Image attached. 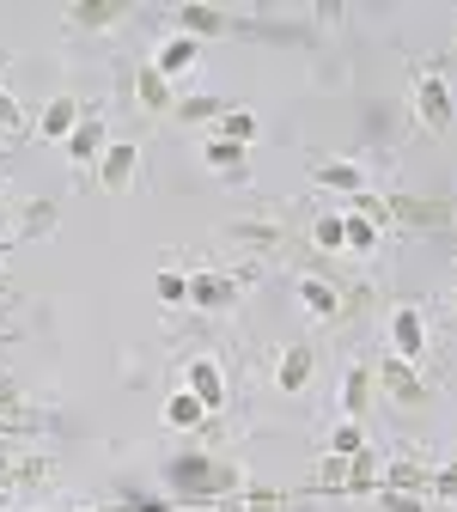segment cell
<instances>
[{"instance_id":"cell-5","label":"cell","mask_w":457,"mask_h":512,"mask_svg":"<svg viewBox=\"0 0 457 512\" xmlns=\"http://www.w3.org/2000/svg\"><path fill=\"white\" fill-rule=\"evenodd\" d=\"M135 171H141V147H135V141H110L104 159H98V189L122 196V189L135 183Z\"/></svg>"},{"instance_id":"cell-2","label":"cell","mask_w":457,"mask_h":512,"mask_svg":"<svg viewBox=\"0 0 457 512\" xmlns=\"http://www.w3.org/2000/svg\"><path fill=\"white\" fill-rule=\"evenodd\" d=\"M183 391L202 403L208 415L226 409V372H220V360H214V354H195V360L183 366Z\"/></svg>"},{"instance_id":"cell-8","label":"cell","mask_w":457,"mask_h":512,"mask_svg":"<svg viewBox=\"0 0 457 512\" xmlns=\"http://www.w3.org/2000/svg\"><path fill=\"white\" fill-rule=\"evenodd\" d=\"M80 116H86V104H80L74 92H55L49 110H43V122H37V135H43V141H68L74 128H80Z\"/></svg>"},{"instance_id":"cell-14","label":"cell","mask_w":457,"mask_h":512,"mask_svg":"<svg viewBox=\"0 0 457 512\" xmlns=\"http://www.w3.org/2000/svg\"><path fill=\"white\" fill-rule=\"evenodd\" d=\"M311 366H317V354H311V348H287V354L275 360V384L293 397V391H305V384H311Z\"/></svg>"},{"instance_id":"cell-13","label":"cell","mask_w":457,"mask_h":512,"mask_svg":"<svg viewBox=\"0 0 457 512\" xmlns=\"http://www.w3.org/2000/svg\"><path fill=\"white\" fill-rule=\"evenodd\" d=\"M195 61H202V43H195V37H165V49H159V61H153V68L165 74V80H177V74H195Z\"/></svg>"},{"instance_id":"cell-17","label":"cell","mask_w":457,"mask_h":512,"mask_svg":"<svg viewBox=\"0 0 457 512\" xmlns=\"http://www.w3.org/2000/svg\"><path fill=\"white\" fill-rule=\"evenodd\" d=\"M202 421H208V409L195 403L189 391H177V397L165 403V427H177V433H195V427H202Z\"/></svg>"},{"instance_id":"cell-25","label":"cell","mask_w":457,"mask_h":512,"mask_svg":"<svg viewBox=\"0 0 457 512\" xmlns=\"http://www.w3.org/2000/svg\"><path fill=\"white\" fill-rule=\"evenodd\" d=\"M317 488H348V458H336V452L323 458L317 464Z\"/></svg>"},{"instance_id":"cell-28","label":"cell","mask_w":457,"mask_h":512,"mask_svg":"<svg viewBox=\"0 0 457 512\" xmlns=\"http://www.w3.org/2000/svg\"><path fill=\"white\" fill-rule=\"evenodd\" d=\"M232 238H238V244H244V238H250V244H275V226H250V220H238Z\"/></svg>"},{"instance_id":"cell-22","label":"cell","mask_w":457,"mask_h":512,"mask_svg":"<svg viewBox=\"0 0 457 512\" xmlns=\"http://www.w3.org/2000/svg\"><path fill=\"white\" fill-rule=\"evenodd\" d=\"M153 299H159V305H189V275L159 269V275H153Z\"/></svg>"},{"instance_id":"cell-19","label":"cell","mask_w":457,"mask_h":512,"mask_svg":"<svg viewBox=\"0 0 457 512\" xmlns=\"http://www.w3.org/2000/svg\"><path fill=\"white\" fill-rule=\"evenodd\" d=\"M311 244L317 250H348V214H317L311 220Z\"/></svg>"},{"instance_id":"cell-15","label":"cell","mask_w":457,"mask_h":512,"mask_svg":"<svg viewBox=\"0 0 457 512\" xmlns=\"http://www.w3.org/2000/svg\"><path fill=\"white\" fill-rule=\"evenodd\" d=\"M177 25H183V37L202 43V37H220V31H226V13H220V7H183Z\"/></svg>"},{"instance_id":"cell-32","label":"cell","mask_w":457,"mask_h":512,"mask_svg":"<svg viewBox=\"0 0 457 512\" xmlns=\"http://www.w3.org/2000/svg\"><path fill=\"white\" fill-rule=\"evenodd\" d=\"M214 512H244V500H220V506H214Z\"/></svg>"},{"instance_id":"cell-20","label":"cell","mask_w":457,"mask_h":512,"mask_svg":"<svg viewBox=\"0 0 457 512\" xmlns=\"http://www.w3.org/2000/svg\"><path fill=\"white\" fill-rule=\"evenodd\" d=\"M202 159H208V171H220V177H250V171H244V147H232V141H208Z\"/></svg>"},{"instance_id":"cell-4","label":"cell","mask_w":457,"mask_h":512,"mask_svg":"<svg viewBox=\"0 0 457 512\" xmlns=\"http://www.w3.org/2000/svg\"><path fill=\"white\" fill-rule=\"evenodd\" d=\"M390 354L409 360V366L427 354V317H421L415 305H397V311H390Z\"/></svg>"},{"instance_id":"cell-26","label":"cell","mask_w":457,"mask_h":512,"mask_svg":"<svg viewBox=\"0 0 457 512\" xmlns=\"http://www.w3.org/2000/svg\"><path fill=\"white\" fill-rule=\"evenodd\" d=\"M74 19H80V25H92V31H104V25H116V7H104V0L92 7V0H86V7H74Z\"/></svg>"},{"instance_id":"cell-18","label":"cell","mask_w":457,"mask_h":512,"mask_svg":"<svg viewBox=\"0 0 457 512\" xmlns=\"http://www.w3.org/2000/svg\"><path fill=\"white\" fill-rule=\"evenodd\" d=\"M256 135H263V122H256L250 110H226V116H220V135H214V141H232V147H250Z\"/></svg>"},{"instance_id":"cell-6","label":"cell","mask_w":457,"mask_h":512,"mask_svg":"<svg viewBox=\"0 0 457 512\" xmlns=\"http://www.w3.org/2000/svg\"><path fill=\"white\" fill-rule=\"evenodd\" d=\"M189 305L195 311H232L238 305V281L232 275H214V269H195L189 275Z\"/></svg>"},{"instance_id":"cell-23","label":"cell","mask_w":457,"mask_h":512,"mask_svg":"<svg viewBox=\"0 0 457 512\" xmlns=\"http://www.w3.org/2000/svg\"><path fill=\"white\" fill-rule=\"evenodd\" d=\"M171 110H177L183 122H214V116H226V104H220V98H208V92H195V98H177Z\"/></svg>"},{"instance_id":"cell-16","label":"cell","mask_w":457,"mask_h":512,"mask_svg":"<svg viewBox=\"0 0 457 512\" xmlns=\"http://www.w3.org/2000/svg\"><path fill=\"white\" fill-rule=\"evenodd\" d=\"M135 98H141L147 110H171V104H177V98H171V80H165L159 68H141V74H135Z\"/></svg>"},{"instance_id":"cell-9","label":"cell","mask_w":457,"mask_h":512,"mask_svg":"<svg viewBox=\"0 0 457 512\" xmlns=\"http://www.w3.org/2000/svg\"><path fill=\"white\" fill-rule=\"evenodd\" d=\"M372 391H378V372H372V366H348V372H342V397H336L342 421H360L366 403H372Z\"/></svg>"},{"instance_id":"cell-1","label":"cell","mask_w":457,"mask_h":512,"mask_svg":"<svg viewBox=\"0 0 457 512\" xmlns=\"http://www.w3.org/2000/svg\"><path fill=\"white\" fill-rule=\"evenodd\" d=\"M165 482L177 488V494H232L238 488V470L232 464H220V458H202V452H183V458H171L165 464Z\"/></svg>"},{"instance_id":"cell-12","label":"cell","mask_w":457,"mask_h":512,"mask_svg":"<svg viewBox=\"0 0 457 512\" xmlns=\"http://www.w3.org/2000/svg\"><path fill=\"white\" fill-rule=\"evenodd\" d=\"M61 147H68V159H74V165H98V159H104V147H110V128H104L98 116H80V128H74V135L61 141Z\"/></svg>"},{"instance_id":"cell-31","label":"cell","mask_w":457,"mask_h":512,"mask_svg":"<svg viewBox=\"0 0 457 512\" xmlns=\"http://www.w3.org/2000/svg\"><path fill=\"white\" fill-rule=\"evenodd\" d=\"M116 512H171L165 500H128V506H116Z\"/></svg>"},{"instance_id":"cell-24","label":"cell","mask_w":457,"mask_h":512,"mask_svg":"<svg viewBox=\"0 0 457 512\" xmlns=\"http://www.w3.org/2000/svg\"><path fill=\"white\" fill-rule=\"evenodd\" d=\"M378 506H384V512H427V500H421L415 488H390V482H384V494H378Z\"/></svg>"},{"instance_id":"cell-29","label":"cell","mask_w":457,"mask_h":512,"mask_svg":"<svg viewBox=\"0 0 457 512\" xmlns=\"http://www.w3.org/2000/svg\"><path fill=\"white\" fill-rule=\"evenodd\" d=\"M25 122V110H19V98L7 92V86H0V128H19Z\"/></svg>"},{"instance_id":"cell-27","label":"cell","mask_w":457,"mask_h":512,"mask_svg":"<svg viewBox=\"0 0 457 512\" xmlns=\"http://www.w3.org/2000/svg\"><path fill=\"white\" fill-rule=\"evenodd\" d=\"M49 220H55V208H49V202H31V208H25V238H37Z\"/></svg>"},{"instance_id":"cell-11","label":"cell","mask_w":457,"mask_h":512,"mask_svg":"<svg viewBox=\"0 0 457 512\" xmlns=\"http://www.w3.org/2000/svg\"><path fill=\"white\" fill-rule=\"evenodd\" d=\"M293 293H299V305L317 317V324H336V317H342V293H336L330 281H317V275H299V281H293Z\"/></svg>"},{"instance_id":"cell-30","label":"cell","mask_w":457,"mask_h":512,"mask_svg":"<svg viewBox=\"0 0 457 512\" xmlns=\"http://www.w3.org/2000/svg\"><path fill=\"white\" fill-rule=\"evenodd\" d=\"M433 488H439V500H457V464H451V470H439V482H433Z\"/></svg>"},{"instance_id":"cell-3","label":"cell","mask_w":457,"mask_h":512,"mask_svg":"<svg viewBox=\"0 0 457 512\" xmlns=\"http://www.w3.org/2000/svg\"><path fill=\"white\" fill-rule=\"evenodd\" d=\"M451 116H457V104H451V86H445L439 74H421V80H415V122L439 135V128H451Z\"/></svg>"},{"instance_id":"cell-7","label":"cell","mask_w":457,"mask_h":512,"mask_svg":"<svg viewBox=\"0 0 457 512\" xmlns=\"http://www.w3.org/2000/svg\"><path fill=\"white\" fill-rule=\"evenodd\" d=\"M378 391H384L390 403H421V397H427V384H421V372H415L409 360L384 354V366H378Z\"/></svg>"},{"instance_id":"cell-10","label":"cell","mask_w":457,"mask_h":512,"mask_svg":"<svg viewBox=\"0 0 457 512\" xmlns=\"http://www.w3.org/2000/svg\"><path fill=\"white\" fill-rule=\"evenodd\" d=\"M311 177H317V189H330V196H366V165H354V159H323Z\"/></svg>"},{"instance_id":"cell-21","label":"cell","mask_w":457,"mask_h":512,"mask_svg":"<svg viewBox=\"0 0 457 512\" xmlns=\"http://www.w3.org/2000/svg\"><path fill=\"white\" fill-rule=\"evenodd\" d=\"M330 452H336V458H360V452H366L360 421H336V427H330Z\"/></svg>"}]
</instances>
